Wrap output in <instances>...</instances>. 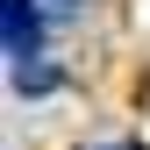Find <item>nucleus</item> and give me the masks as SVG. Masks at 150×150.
Here are the masks:
<instances>
[{
	"instance_id": "obj_1",
	"label": "nucleus",
	"mask_w": 150,
	"mask_h": 150,
	"mask_svg": "<svg viewBox=\"0 0 150 150\" xmlns=\"http://www.w3.org/2000/svg\"><path fill=\"white\" fill-rule=\"evenodd\" d=\"M0 43H7V64H36L43 57V7L36 0H0Z\"/></svg>"
},
{
	"instance_id": "obj_2",
	"label": "nucleus",
	"mask_w": 150,
	"mask_h": 150,
	"mask_svg": "<svg viewBox=\"0 0 150 150\" xmlns=\"http://www.w3.org/2000/svg\"><path fill=\"white\" fill-rule=\"evenodd\" d=\"M14 93H29V100H43V93H57V71H50L43 57H36V64H14Z\"/></svg>"
},
{
	"instance_id": "obj_3",
	"label": "nucleus",
	"mask_w": 150,
	"mask_h": 150,
	"mask_svg": "<svg viewBox=\"0 0 150 150\" xmlns=\"http://www.w3.org/2000/svg\"><path fill=\"white\" fill-rule=\"evenodd\" d=\"M57 7H86V0H57Z\"/></svg>"
}]
</instances>
